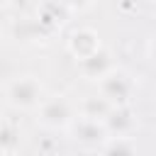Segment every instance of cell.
I'll list each match as a JSON object with an SVG mask.
<instances>
[{"mask_svg": "<svg viewBox=\"0 0 156 156\" xmlns=\"http://www.w3.org/2000/svg\"><path fill=\"white\" fill-rule=\"evenodd\" d=\"M73 15V5L71 2H39L32 10V17L37 20L39 29L46 34V39H51Z\"/></svg>", "mask_w": 156, "mask_h": 156, "instance_id": "cell-4", "label": "cell"}, {"mask_svg": "<svg viewBox=\"0 0 156 156\" xmlns=\"http://www.w3.org/2000/svg\"><path fill=\"white\" fill-rule=\"evenodd\" d=\"M68 134L76 144H80L85 149H98V146H105L110 141V134H107L105 124L95 122V119H88V117H76Z\"/></svg>", "mask_w": 156, "mask_h": 156, "instance_id": "cell-6", "label": "cell"}, {"mask_svg": "<svg viewBox=\"0 0 156 156\" xmlns=\"http://www.w3.org/2000/svg\"><path fill=\"white\" fill-rule=\"evenodd\" d=\"M2 98H5L7 110H15V112L34 110L37 112L46 95H44V83L39 80V76H34V73H17V76L5 80Z\"/></svg>", "mask_w": 156, "mask_h": 156, "instance_id": "cell-1", "label": "cell"}, {"mask_svg": "<svg viewBox=\"0 0 156 156\" xmlns=\"http://www.w3.org/2000/svg\"><path fill=\"white\" fill-rule=\"evenodd\" d=\"M134 90H136L134 78H132L127 71H122V68L112 71L110 76H105V78L98 83V93H100L112 107L132 105V100H134Z\"/></svg>", "mask_w": 156, "mask_h": 156, "instance_id": "cell-3", "label": "cell"}, {"mask_svg": "<svg viewBox=\"0 0 156 156\" xmlns=\"http://www.w3.org/2000/svg\"><path fill=\"white\" fill-rule=\"evenodd\" d=\"M66 49L76 58V63H80V61L95 56L98 51H102L105 46H102V39H100L98 29H93V27H76L68 34V39H66Z\"/></svg>", "mask_w": 156, "mask_h": 156, "instance_id": "cell-5", "label": "cell"}, {"mask_svg": "<svg viewBox=\"0 0 156 156\" xmlns=\"http://www.w3.org/2000/svg\"><path fill=\"white\" fill-rule=\"evenodd\" d=\"M37 122L41 127H46V129H71V124L76 122V117H73V102L63 93L46 95L44 102L37 110Z\"/></svg>", "mask_w": 156, "mask_h": 156, "instance_id": "cell-2", "label": "cell"}, {"mask_svg": "<svg viewBox=\"0 0 156 156\" xmlns=\"http://www.w3.org/2000/svg\"><path fill=\"white\" fill-rule=\"evenodd\" d=\"M149 58H151V63L156 66V37L149 39Z\"/></svg>", "mask_w": 156, "mask_h": 156, "instance_id": "cell-13", "label": "cell"}, {"mask_svg": "<svg viewBox=\"0 0 156 156\" xmlns=\"http://www.w3.org/2000/svg\"><path fill=\"white\" fill-rule=\"evenodd\" d=\"M136 127H139V119H136V112L132 105L112 107L110 117L105 119V129H107L110 139H132Z\"/></svg>", "mask_w": 156, "mask_h": 156, "instance_id": "cell-7", "label": "cell"}, {"mask_svg": "<svg viewBox=\"0 0 156 156\" xmlns=\"http://www.w3.org/2000/svg\"><path fill=\"white\" fill-rule=\"evenodd\" d=\"M78 112H80V117H88V119H95V122H102V124H105V119H107L110 112H112V105H110L100 93H95V95H85V98L80 100Z\"/></svg>", "mask_w": 156, "mask_h": 156, "instance_id": "cell-9", "label": "cell"}, {"mask_svg": "<svg viewBox=\"0 0 156 156\" xmlns=\"http://www.w3.org/2000/svg\"><path fill=\"white\" fill-rule=\"evenodd\" d=\"M76 66H78V73L85 80H93V83H100L105 76H110L112 71H117V63H115L110 49H102L95 56H90V58H85V61L76 63Z\"/></svg>", "mask_w": 156, "mask_h": 156, "instance_id": "cell-8", "label": "cell"}, {"mask_svg": "<svg viewBox=\"0 0 156 156\" xmlns=\"http://www.w3.org/2000/svg\"><path fill=\"white\" fill-rule=\"evenodd\" d=\"M56 146H58V144H56V139H51V136H44L41 144H37V149H39L41 156H51V151H54Z\"/></svg>", "mask_w": 156, "mask_h": 156, "instance_id": "cell-12", "label": "cell"}, {"mask_svg": "<svg viewBox=\"0 0 156 156\" xmlns=\"http://www.w3.org/2000/svg\"><path fill=\"white\" fill-rule=\"evenodd\" d=\"M102 156H136L132 139H110L102 146Z\"/></svg>", "mask_w": 156, "mask_h": 156, "instance_id": "cell-11", "label": "cell"}, {"mask_svg": "<svg viewBox=\"0 0 156 156\" xmlns=\"http://www.w3.org/2000/svg\"><path fill=\"white\" fill-rule=\"evenodd\" d=\"M2 156H17V154H2Z\"/></svg>", "mask_w": 156, "mask_h": 156, "instance_id": "cell-14", "label": "cell"}, {"mask_svg": "<svg viewBox=\"0 0 156 156\" xmlns=\"http://www.w3.org/2000/svg\"><path fill=\"white\" fill-rule=\"evenodd\" d=\"M0 149L2 154H17L20 149V124L10 115H5L0 124Z\"/></svg>", "mask_w": 156, "mask_h": 156, "instance_id": "cell-10", "label": "cell"}]
</instances>
